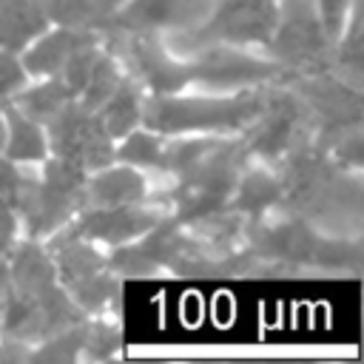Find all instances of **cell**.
<instances>
[{
    "label": "cell",
    "instance_id": "obj_31",
    "mask_svg": "<svg viewBox=\"0 0 364 364\" xmlns=\"http://www.w3.org/2000/svg\"><path fill=\"white\" fill-rule=\"evenodd\" d=\"M48 17L63 26H82V0H37Z\"/></svg>",
    "mask_w": 364,
    "mask_h": 364
},
{
    "label": "cell",
    "instance_id": "obj_1",
    "mask_svg": "<svg viewBox=\"0 0 364 364\" xmlns=\"http://www.w3.org/2000/svg\"><path fill=\"white\" fill-rule=\"evenodd\" d=\"M279 205L327 230H361V179L358 171L341 168L313 136L279 159Z\"/></svg>",
    "mask_w": 364,
    "mask_h": 364
},
{
    "label": "cell",
    "instance_id": "obj_12",
    "mask_svg": "<svg viewBox=\"0 0 364 364\" xmlns=\"http://www.w3.org/2000/svg\"><path fill=\"white\" fill-rule=\"evenodd\" d=\"M185 80L188 85H205V88H250V85L284 82L287 71L279 63L259 60L245 51L228 48L225 43H216L199 48V54L185 60Z\"/></svg>",
    "mask_w": 364,
    "mask_h": 364
},
{
    "label": "cell",
    "instance_id": "obj_20",
    "mask_svg": "<svg viewBox=\"0 0 364 364\" xmlns=\"http://www.w3.org/2000/svg\"><path fill=\"white\" fill-rule=\"evenodd\" d=\"M3 119L9 122L6 159H11V162H31V159H43L46 156V136H43L40 122L26 117L9 100H3Z\"/></svg>",
    "mask_w": 364,
    "mask_h": 364
},
{
    "label": "cell",
    "instance_id": "obj_35",
    "mask_svg": "<svg viewBox=\"0 0 364 364\" xmlns=\"http://www.w3.org/2000/svg\"><path fill=\"white\" fill-rule=\"evenodd\" d=\"M6 290H9V264L0 259V313H3V301H6Z\"/></svg>",
    "mask_w": 364,
    "mask_h": 364
},
{
    "label": "cell",
    "instance_id": "obj_7",
    "mask_svg": "<svg viewBox=\"0 0 364 364\" xmlns=\"http://www.w3.org/2000/svg\"><path fill=\"white\" fill-rule=\"evenodd\" d=\"M264 46L270 48L273 63L287 71V77L333 71V43L324 34L313 0H282V6L276 9L273 34Z\"/></svg>",
    "mask_w": 364,
    "mask_h": 364
},
{
    "label": "cell",
    "instance_id": "obj_17",
    "mask_svg": "<svg viewBox=\"0 0 364 364\" xmlns=\"http://www.w3.org/2000/svg\"><path fill=\"white\" fill-rule=\"evenodd\" d=\"M145 176L134 168H102L91 179H85V205H131L145 199Z\"/></svg>",
    "mask_w": 364,
    "mask_h": 364
},
{
    "label": "cell",
    "instance_id": "obj_4",
    "mask_svg": "<svg viewBox=\"0 0 364 364\" xmlns=\"http://www.w3.org/2000/svg\"><path fill=\"white\" fill-rule=\"evenodd\" d=\"M267 85L242 88L233 97H173V94H151L142 100L139 122L148 131L173 136V134H230L245 131L264 108Z\"/></svg>",
    "mask_w": 364,
    "mask_h": 364
},
{
    "label": "cell",
    "instance_id": "obj_30",
    "mask_svg": "<svg viewBox=\"0 0 364 364\" xmlns=\"http://www.w3.org/2000/svg\"><path fill=\"white\" fill-rule=\"evenodd\" d=\"M23 80H26V71H23L20 60H17L11 51H3V48H0V102H3L11 91H17V88L23 85Z\"/></svg>",
    "mask_w": 364,
    "mask_h": 364
},
{
    "label": "cell",
    "instance_id": "obj_26",
    "mask_svg": "<svg viewBox=\"0 0 364 364\" xmlns=\"http://www.w3.org/2000/svg\"><path fill=\"white\" fill-rule=\"evenodd\" d=\"M119 68H117V60L108 54V51H100V57H97V63H94V68H91V74H88V82H85V88L80 91V102L88 108V111H97L108 97H111V91L119 85Z\"/></svg>",
    "mask_w": 364,
    "mask_h": 364
},
{
    "label": "cell",
    "instance_id": "obj_21",
    "mask_svg": "<svg viewBox=\"0 0 364 364\" xmlns=\"http://www.w3.org/2000/svg\"><path fill=\"white\" fill-rule=\"evenodd\" d=\"M139 111H142V97H139V85L134 82V77H122L119 85L111 91V97L97 108L111 139L134 131V125L139 122Z\"/></svg>",
    "mask_w": 364,
    "mask_h": 364
},
{
    "label": "cell",
    "instance_id": "obj_9",
    "mask_svg": "<svg viewBox=\"0 0 364 364\" xmlns=\"http://www.w3.org/2000/svg\"><path fill=\"white\" fill-rule=\"evenodd\" d=\"M276 26V3L273 0H219L210 17H205L196 28L173 31L168 46L173 51L193 54L205 46L228 43H267Z\"/></svg>",
    "mask_w": 364,
    "mask_h": 364
},
{
    "label": "cell",
    "instance_id": "obj_8",
    "mask_svg": "<svg viewBox=\"0 0 364 364\" xmlns=\"http://www.w3.org/2000/svg\"><path fill=\"white\" fill-rule=\"evenodd\" d=\"M299 100L304 102L310 122H313V139L327 151L338 136L361 128L364 122V102L361 91L344 82L341 77L330 71L318 74H293L284 80Z\"/></svg>",
    "mask_w": 364,
    "mask_h": 364
},
{
    "label": "cell",
    "instance_id": "obj_15",
    "mask_svg": "<svg viewBox=\"0 0 364 364\" xmlns=\"http://www.w3.org/2000/svg\"><path fill=\"white\" fill-rule=\"evenodd\" d=\"M159 219H165V213H162V208H154V205H139V202L102 205V208L85 210L77 222H71V228H65V233L88 239V242L119 245L134 236H142Z\"/></svg>",
    "mask_w": 364,
    "mask_h": 364
},
{
    "label": "cell",
    "instance_id": "obj_3",
    "mask_svg": "<svg viewBox=\"0 0 364 364\" xmlns=\"http://www.w3.org/2000/svg\"><path fill=\"white\" fill-rule=\"evenodd\" d=\"M242 242L264 259L276 276L299 273V270H338L358 276L361 273V242L358 236H324L307 219L287 216L279 222L247 219Z\"/></svg>",
    "mask_w": 364,
    "mask_h": 364
},
{
    "label": "cell",
    "instance_id": "obj_22",
    "mask_svg": "<svg viewBox=\"0 0 364 364\" xmlns=\"http://www.w3.org/2000/svg\"><path fill=\"white\" fill-rule=\"evenodd\" d=\"M63 287H65L68 299L82 313H100L105 307H114V304H119V293H122V282L111 267H102L82 279H74Z\"/></svg>",
    "mask_w": 364,
    "mask_h": 364
},
{
    "label": "cell",
    "instance_id": "obj_33",
    "mask_svg": "<svg viewBox=\"0 0 364 364\" xmlns=\"http://www.w3.org/2000/svg\"><path fill=\"white\" fill-rule=\"evenodd\" d=\"M14 236H17V213H14L11 205L0 196V256L11 250Z\"/></svg>",
    "mask_w": 364,
    "mask_h": 364
},
{
    "label": "cell",
    "instance_id": "obj_36",
    "mask_svg": "<svg viewBox=\"0 0 364 364\" xmlns=\"http://www.w3.org/2000/svg\"><path fill=\"white\" fill-rule=\"evenodd\" d=\"M3 142H6V119L0 114V148H3Z\"/></svg>",
    "mask_w": 364,
    "mask_h": 364
},
{
    "label": "cell",
    "instance_id": "obj_24",
    "mask_svg": "<svg viewBox=\"0 0 364 364\" xmlns=\"http://www.w3.org/2000/svg\"><path fill=\"white\" fill-rule=\"evenodd\" d=\"M353 3V17H350V28L347 34L341 31V37L336 40L338 48L333 51L330 57V68L338 71V77L344 82H350L353 88L361 91V82H364V54H361V6L358 0H350Z\"/></svg>",
    "mask_w": 364,
    "mask_h": 364
},
{
    "label": "cell",
    "instance_id": "obj_16",
    "mask_svg": "<svg viewBox=\"0 0 364 364\" xmlns=\"http://www.w3.org/2000/svg\"><path fill=\"white\" fill-rule=\"evenodd\" d=\"M102 34L97 28H85V26H63L51 34H46L37 46H31L23 57V68L28 74H57L63 68V63L80 48V46H88V43H100Z\"/></svg>",
    "mask_w": 364,
    "mask_h": 364
},
{
    "label": "cell",
    "instance_id": "obj_34",
    "mask_svg": "<svg viewBox=\"0 0 364 364\" xmlns=\"http://www.w3.org/2000/svg\"><path fill=\"white\" fill-rule=\"evenodd\" d=\"M20 179H23V173L14 168V162H11V159H0V196H3L6 202H11V196H14L17 185H20Z\"/></svg>",
    "mask_w": 364,
    "mask_h": 364
},
{
    "label": "cell",
    "instance_id": "obj_5",
    "mask_svg": "<svg viewBox=\"0 0 364 364\" xmlns=\"http://www.w3.org/2000/svg\"><path fill=\"white\" fill-rule=\"evenodd\" d=\"M247 148L245 139H213L205 154H199L188 168H182L176 182L159 196L171 202L173 219L179 225L196 222L208 213H216L233 196V188L247 168Z\"/></svg>",
    "mask_w": 364,
    "mask_h": 364
},
{
    "label": "cell",
    "instance_id": "obj_25",
    "mask_svg": "<svg viewBox=\"0 0 364 364\" xmlns=\"http://www.w3.org/2000/svg\"><path fill=\"white\" fill-rule=\"evenodd\" d=\"M85 324H88V318L37 341V347L28 350L26 361L28 364H68V361H77L80 353H82V341H85Z\"/></svg>",
    "mask_w": 364,
    "mask_h": 364
},
{
    "label": "cell",
    "instance_id": "obj_27",
    "mask_svg": "<svg viewBox=\"0 0 364 364\" xmlns=\"http://www.w3.org/2000/svg\"><path fill=\"white\" fill-rule=\"evenodd\" d=\"M125 145L117 151V156L128 165H136V168H154V171H162V151H165V136L154 134V131H128L125 134Z\"/></svg>",
    "mask_w": 364,
    "mask_h": 364
},
{
    "label": "cell",
    "instance_id": "obj_10",
    "mask_svg": "<svg viewBox=\"0 0 364 364\" xmlns=\"http://www.w3.org/2000/svg\"><path fill=\"white\" fill-rule=\"evenodd\" d=\"M313 136V122L299 100V94L282 82H273L264 100L262 114L245 128V148L250 156H262L267 162H279L299 142Z\"/></svg>",
    "mask_w": 364,
    "mask_h": 364
},
{
    "label": "cell",
    "instance_id": "obj_32",
    "mask_svg": "<svg viewBox=\"0 0 364 364\" xmlns=\"http://www.w3.org/2000/svg\"><path fill=\"white\" fill-rule=\"evenodd\" d=\"M122 0H82V26L85 28H97L102 26V20L119 9Z\"/></svg>",
    "mask_w": 364,
    "mask_h": 364
},
{
    "label": "cell",
    "instance_id": "obj_11",
    "mask_svg": "<svg viewBox=\"0 0 364 364\" xmlns=\"http://www.w3.org/2000/svg\"><path fill=\"white\" fill-rule=\"evenodd\" d=\"M51 151L80 168H105L114 159L111 136L97 111H88L80 100L65 102L46 122Z\"/></svg>",
    "mask_w": 364,
    "mask_h": 364
},
{
    "label": "cell",
    "instance_id": "obj_18",
    "mask_svg": "<svg viewBox=\"0 0 364 364\" xmlns=\"http://www.w3.org/2000/svg\"><path fill=\"white\" fill-rule=\"evenodd\" d=\"M48 26V14L37 0H0V48L20 51Z\"/></svg>",
    "mask_w": 364,
    "mask_h": 364
},
{
    "label": "cell",
    "instance_id": "obj_14",
    "mask_svg": "<svg viewBox=\"0 0 364 364\" xmlns=\"http://www.w3.org/2000/svg\"><path fill=\"white\" fill-rule=\"evenodd\" d=\"M213 9V0H131L128 6L111 11L102 26V31H188L196 28Z\"/></svg>",
    "mask_w": 364,
    "mask_h": 364
},
{
    "label": "cell",
    "instance_id": "obj_23",
    "mask_svg": "<svg viewBox=\"0 0 364 364\" xmlns=\"http://www.w3.org/2000/svg\"><path fill=\"white\" fill-rule=\"evenodd\" d=\"M71 100H77V94H74V88L60 77V74H48V82H43V85H37V88H28V91H20L11 102L26 114V117H31L34 122H46L54 111H60L65 102H71Z\"/></svg>",
    "mask_w": 364,
    "mask_h": 364
},
{
    "label": "cell",
    "instance_id": "obj_28",
    "mask_svg": "<svg viewBox=\"0 0 364 364\" xmlns=\"http://www.w3.org/2000/svg\"><path fill=\"white\" fill-rule=\"evenodd\" d=\"M122 347V330L114 321H88L85 324V341H82V353L91 361H108L119 353Z\"/></svg>",
    "mask_w": 364,
    "mask_h": 364
},
{
    "label": "cell",
    "instance_id": "obj_19",
    "mask_svg": "<svg viewBox=\"0 0 364 364\" xmlns=\"http://www.w3.org/2000/svg\"><path fill=\"white\" fill-rule=\"evenodd\" d=\"M282 199V182L276 173L264 171V168H245L233 196L228 199V208H233L236 213H242L245 219H259L267 210H273Z\"/></svg>",
    "mask_w": 364,
    "mask_h": 364
},
{
    "label": "cell",
    "instance_id": "obj_29",
    "mask_svg": "<svg viewBox=\"0 0 364 364\" xmlns=\"http://www.w3.org/2000/svg\"><path fill=\"white\" fill-rule=\"evenodd\" d=\"M347 9H350V0H318V17H321V26H324V34L330 43H336L344 31V20H347Z\"/></svg>",
    "mask_w": 364,
    "mask_h": 364
},
{
    "label": "cell",
    "instance_id": "obj_13",
    "mask_svg": "<svg viewBox=\"0 0 364 364\" xmlns=\"http://www.w3.org/2000/svg\"><path fill=\"white\" fill-rule=\"evenodd\" d=\"M188 245V230L176 219H159L142 233L136 245H125L108 256V267L117 276H156L159 270H173L176 259Z\"/></svg>",
    "mask_w": 364,
    "mask_h": 364
},
{
    "label": "cell",
    "instance_id": "obj_6",
    "mask_svg": "<svg viewBox=\"0 0 364 364\" xmlns=\"http://www.w3.org/2000/svg\"><path fill=\"white\" fill-rule=\"evenodd\" d=\"M85 168L68 159H48L40 179L23 176L14 196L11 210L23 216L28 239H43L74 219L85 205Z\"/></svg>",
    "mask_w": 364,
    "mask_h": 364
},
{
    "label": "cell",
    "instance_id": "obj_2",
    "mask_svg": "<svg viewBox=\"0 0 364 364\" xmlns=\"http://www.w3.org/2000/svg\"><path fill=\"white\" fill-rule=\"evenodd\" d=\"M6 264L9 290L0 313L3 338L37 344L85 318V313L68 299L65 287L57 279L48 250L40 247L37 239L17 245Z\"/></svg>",
    "mask_w": 364,
    "mask_h": 364
}]
</instances>
